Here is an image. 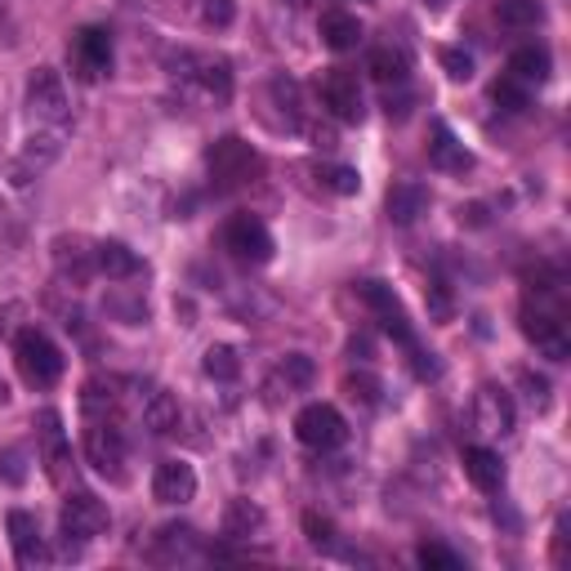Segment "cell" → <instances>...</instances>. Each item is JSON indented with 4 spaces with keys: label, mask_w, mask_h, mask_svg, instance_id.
<instances>
[{
    "label": "cell",
    "mask_w": 571,
    "mask_h": 571,
    "mask_svg": "<svg viewBox=\"0 0 571 571\" xmlns=\"http://www.w3.org/2000/svg\"><path fill=\"white\" fill-rule=\"evenodd\" d=\"M553 562L567 567V518H558V527H553Z\"/></svg>",
    "instance_id": "cell-42"
},
{
    "label": "cell",
    "mask_w": 571,
    "mask_h": 571,
    "mask_svg": "<svg viewBox=\"0 0 571 571\" xmlns=\"http://www.w3.org/2000/svg\"><path fill=\"white\" fill-rule=\"evenodd\" d=\"M438 58H443V67H447L451 81H469V77H473V58H469L464 49H443Z\"/></svg>",
    "instance_id": "cell-38"
},
{
    "label": "cell",
    "mask_w": 571,
    "mask_h": 571,
    "mask_svg": "<svg viewBox=\"0 0 571 571\" xmlns=\"http://www.w3.org/2000/svg\"><path fill=\"white\" fill-rule=\"evenodd\" d=\"M153 495L161 500V505H188V500L197 495V473H192V464H183V460H161L157 473H153Z\"/></svg>",
    "instance_id": "cell-16"
},
{
    "label": "cell",
    "mask_w": 571,
    "mask_h": 571,
    "mask_svg": "<svg viewBox=\"0 0 571 571\" xmlns=\"http://www.w3.org/2000/svg\"><path fill=\"white\" fill-rule=\"evenodd\" d=\"M523 335L545 352L553 357V362H562V357L571 352V339H567V322L558 309H545V304H527L523 309Z\"/></svg>",
    "instance_id": "cell-10"
},
{
    "label": "cell",
    "mask_w": 571,
    "mask_h": 571,
    "mask_svg": "<svg viewBox=\"0 0 571 571\" xmlns=\"http://www.w3.org/2000/svg\"><path fill=\"white\" fill-rule=\"evenodd\" d=\"M295 5H309V0H295Z\"/></svg>",
    "instance_id": "cell-45"
},
{
    "label": "cell",
    "mask_w": 571,
    "mask_h": 571,
    "mask_svg": "<svg viewBox=\"0 0 571 571\" xmlns=\"http://www.w3.org/2000/svg\"><path fill=\"white\" fill-rule=\"evenodd\" d=\"M344 389H348L352 402H362V406H376V402H380V380L367 376V371H362V376H348Z\"/></svg>",
    "instance_id": "cell-36"
},
{
    "label": "cell",
    "mask_w": 571,
    "mask_h": 571,
    "mask_svg": "<svg viewBox=\"0 0 571 571\" xmlns=\"http://www.w3.org/2000/svg\"><path fill=\"white\" fill-rule=\"evenodd\" d=\"M313 376H317L313 357H304V352H286L281 362H277V371L268 376V402H281V398H295V393L313 389Z\"/></svg>",
    "instance_id": "cell-14"
},
{
    "label": "cell",
    "mask_w": 571,
    "mask_h": 571,
    "mask_svg": "<svg viewBox=\"0 0 571 571\" xmlns=\"http://www.w3.org/2000/svg\"><path fill=\"white\" fill-rule=\"evenodd\" d=\"M424 210H428V188H424V183H398V188L389 192V220H393L398 228H411Z\"/></svg>",
    "instance_id": "cell-23"
},
{
    "label": "cell",
    "mask_w": 571,
    "mask_h": 571,
    "mask_svg": "<svg viewBox=\"0 0 571 571\" xmlns=\"http://www.w3.org/2000/svg\"><path fill=\"white\" fill-rule=\"evenodd\" d=\"M464 478L478 486V491H500L505 486V464L491 447H469L464 451Z\"/></svg>",
    "instance_id": "cell-21"
},
{
    "label": "cell",
    "mask_w": 571,
    "mask_h": 571,
    "mask_svg": "<svg viewBox=\"0 0 571 571\" xmlns=\"http://www.w3.org/2000/svg\"><path fill=\"white\" fill-rule=\"evenodd\" d=\"M94 264H99V272L112 277V281H130V277L143 272V259H138L125 242H99V246H94Z\"/></svg>",
    "instance_id": "cell-22"
},
{
    "label": "cell",
    "mask_w": 571,
    "mask_h": 571,
    "mask_svg": "<svg viewBox=\"0 0 571 571\" xmlns=\"http://www.w3.org/2000/svg\"><path fill=\"white\" fill-rule=\"evenodd\" d=\"M549 49L545 45H523V49H514V58H510V77H518L523 86H531V81H549Z\"/></svg>",
    "instance_id": "cell-26"
},
{
    "label": "cell",
    "mask_w": 571,
    "mask_h": 571,
    "mask_svg": "<svg viewBox=\"0 0 571 571\" xmlns=\"http://www.w3.org/2000/svg\"><path fill=\"white\" fill-rule=\"evenodd\" d=\"M233 0H201V23L205 27H228L233 23Z\"/></svg>",
    "instance_id": "cell-37"
},
{
    "label": "cell",
    "mask_w": 571,
    "mask_h": 571,
    "mask_svg": "<svg viewBox=\"0 0 571 571\" xmlns=\"http://www.w3.org/2000/svg\"><path fill=\"white\" fill-rule=\"evenodd\" d=\"M322 103L344 125H357V121H362V112H367L362 108V90H357V77H348V71H339V67L322 77Z\"/></svg>",
    "instance_id": "cell-13"
},
{
    "label": "cell",
    "mask_w": 571,
    "mask_h": 571,
    "mask_svg": "<svg viewBox=\"0 0 571 571\" xmlns=\"http://www.w3.org/2000/svg\"><path fill=\"white\" fill-rule=\"evenodd\" d=\"M357 295H362L380 317H393V313H402V304H398V295L389 291L384 281H357Z\"/></svg>",
    "instance_id": "cell-33"
},
{
    "label": "cell",
    "mask_w": 571,
    "mask_h": 571,
    "mask_svg": "<svg viewBox=\"0 0 571 571\" xmlns=\"http://www.w3.org/2000/svg\"><path fill=\"white\" fill-rule=\"evenodd\" d=\"M23 451L14 447V451H5V456H0V464H5V469H0V473H5V482H23Z\"/></svg>",
    "instance_id": "cell-41"
},
{
    "label": "cell",
    "mask_w": 571,
    "mask_h": 571,
    "mask_svg": "<svg viewBox=\"0 0 571 571\" xmlns=\"http://www.w3.org/2000/svg\"><path fill=\"white\" fill-rule=\"evenodd\" d=\"M5 527H10V545H14L19 567H36V562H45V540H41V523H36V514H27V510H10V514H5Z\"/></svg>",
    "instance_id": "cell-17"
},
{
    "label": "cell",
    "mask_w": 571,
    "mask_h": 571,
    "mask_svg": "<svg viewBox=\"0 0 571 571\" xmlns=\"http://www.w3.org/2000/svg\"><path fill=\"white\" fill-rule=\"evenodd\" d=\"M197 549V531L192 527H161L157 545H153V562H179Z\"/></svg>",
    "instance_id": "cell-27"
},
{
    "label": "cell",
    "mask_w": 571,
    "mask_h": 571,
    "mask_svg": "<svg viewBox=\"0 0 571 571\" xmlns=\"http://www.w3.org/2000/svg\"><path fill=\"white\" fill-rule=\"evenodd\" d=\"M63 138H67V125H45L41 134H32L27 148H23V157L10 161V170H5L10 183H14V188H27L45 166H54L58 153H63Z\"/></svg>",
    "instance_id": "cell-8"
},
{
    "label": "cell",
    "mask_w": 571,
    "mask_h": 571,
    "mask_svg": "<svg viewBox=\"0 0 571 571\" xmlns=\"http://www.w3.org/2000/svg\"><path fill=\"white\" fill-rule=\"evenodd\" d=\"M491 99L505 108V112H523V108H527V86H523L518 77H500L495 90H491Z\"/></svg>",
    "instance_id": "cell-34"
},
{
    "label": "cell",
    "mask_w": 571,
    "mask_h": 571,
    "mask_svg": "<svg viewBox=\"0 0 571 571\" xmlns=\"http://www.w3.org/2000/svg\"><path fill=\"white\" fill-rule=\"evenodd\" d=\"M326 183H331L339 197H352L357 188H362V175H357L352 166H335V170H326Z\"/></svg>",
    "instance_id": "cell-39"
},
{
    "label": "cell",
    "mask_w": 571,
    "mask_h": 571,
    "mask_svg": "<svg viewBox=\"0 0 571 571\" xmlns=\"http://www.w3.org/2000/svg\"><path fill=\"white\" fill-rule=\"evenodd\" d=\"M367 71H371V77H376L384 90H389V86H406V81H411V58H406L402 49L384 45V49H371Z\"/></svg>",
    "instance_id": "cell-24"
},
{
    "label": "cell",
    "mask_w": 571,
    "mask_h": 571,
    "mask_svg": "<svg viewBox=\"0 0 571 571\" xmlns=\"http://www.w3.org/2000/svg\"><path fill=\"white\" fill-rule=\"evenodd\" d=\"M205 170H210V179L220 183V188H242V183H250V179L264 170V157L250 148L246 138L228 134V138H220V143H214V148L205 153Z\"/></svg>",
    "instance_id": "cell-2"
},
{
    "label": "cell",
    "mask_w": 571,
    "mask_h": 571,
    "mask_svg": "<svg viewBox=\"0 0 571 571\" xmlns=\"http://www.w3.org/2000/svg\"><path fill=\"white\" fill-rule=\"evenodd\" d=\"M259 527H264V510L250 505V500H233L228 514H224V536H228V540H246V536H255Z\"/></svg>",
    "instance_id": "cell-28"
},
{
    "label": "cell",
    "mask_w": 571,
    "mask_h": 571,
    "mask_svg": "<svg viewBox=\"0 0 571 571\" xmlns=\"http://www.w3.org/2000/svg\"><path fill=\"white\" fill-rule=\"evenodd\" d=\"M27 112L36 125H67V86L54 67H36L27 81Z\"/></svg>",
    "instance_id": "cell-6"
},
{
    "label": "cell",
    "mask_w": 571,
    "mask_h": 571,
    "mask_svg": "<svg viewBox=\"0 0 571 571\" xmlns=\"http://www.w3.org/2000/svg\"><path fill=\"white\" fill-rule=\"evenodd\" d=\"M344 434H348V424H344V415H339L331 402H309V406L295 415V438H300L304 447H313V451L339 447Z\"/></svg>",
    "instance_id": "cell-7"
},
{
    "label": "cell",
    "mask_w": 571,
    "mask_h": 571,
    "mask_svg": "<svg viewBox=\"0 0 571 571\" xmlns=\"http://www.w3.org/2000/svg\"><path fill=\"white\" fill-rule=\"evenodd\" d=\"M224 250L242 264H268L272 259V233L250 220V214H237V220H228L224 228Z\"/></svg>",
    "instance_id": "cell-12"
},
{
    "label": "cell",
    "mask_w": 571,
    "mask_h": 571,
    "mask_svg": "<svg viewBox=\"0 0 571 571\" xmlns=\"http://www.w3.org/2000/svg\"><path fill=\"white\" fill-rule=\"evenodd\" d=\"M322 41H326L335 54L357 49V41H362V23H357L352 14H344V10H326V14H322Z\"/></svg>",
    "instance_id": "cell-25"
},
{
    "label": "cell",
    "mask_w": 571,
    "mask_h": 571,
    "mask_svg": "<svg viewBox=\"0 0 571 571\" xmlns=\"http://www.w3.org/2000/svg\"><path fill=\"white\" fill-rule=\"evenodd\" d=\"M103 531H108V505H103L99 495L77 491V495L63 500V536H67V549H71V540L86 545V540H94Z\"/></svg>",
    "instance_id": "cell-9"
},
{
    "label": "cell",
    "mask_w": 571,
    "mask_h": 571,
    "mask_svg": "<svg viewBox=\"0 0 571 571\" xmlns=\"http://www.w3.org/2000/svg\"><path fill=\"white\" fill-rule=\"evenodd\" d=\"M272 99L281 103V112H286V121H291V125H309L300 81H291V77H277V81H272Z\"/></svg>",
    "instance_id": "cell-31"
},
{
    "label": "cell",
    "mask_w": 571,
    "mask_h": 571,
    "mask_svg": "<svg viewBox=\"0 0 571 571\" xmlns=\"http://www.w3.org/2000/svg\"><path fill=\"white\" fill-rule=\"evenodd\" d=\"M138 415H143V424H148L157 438H170L175 428H179V402H175L166 389L143 393V398H138Z\"/></svg>",
    "instance_id": "cell-20"
},
{
    "label": "cell",
    "mask_w": 571,
    "mask_h": 571,
    "mask_svg": "<svg viewBox=\"0 0 571 571\" xmlns=\"http://www.w3.org/2000/svg\"><path fill=\"white\" fill-rule=\"evenodd\" d=\"M81 406H86L90 415H103V411H112V406H116V389H112V384H103V380H90V384H86V393H81Z\"/></svg>",
    "instance_id": "cell-35"
},
{
    "label": "cell",
    "mask_w": 571,
    "mask_h": 571,
    "mask_svg": "<svg viewBox=\"0 0 571 571\" xmlns=\"http://www.w3.org/2000/svg\"><path fill=\"white\" fill-rule=\"evenodd\" d=\"M41 460H45L49 482H54V486H67L71 451H67V434H63L58 411H41Z\"/></svg>",
    "instance_id": "cell-15"
},
{
    "label": "cell",
    "mask_w": 571,
    "mask_h": 571,
    "mask_svg": "<svg viewBox=\"0 0 571 571\" xmlns=\"http://www.w3.org/2000/svg\"><path fill=\"white\" fill-rule=\"evenodd\" d=\"M428 161H434L438 170H447V175H464V170L473 166L469 148H464V143H460L443 121L434 125V143H428Z\"/></svg>",
    "instance_id": "cell-19"
},
{
    "label": "cell",
    "mask_w": 571,
    "mask_h": 571,
    "mask_svg": "<svg viewBox=\"0 0 571 571\" xmlns=\"http://www.w3.org/2000/svg\"><path fill=\"white\" fill-rule=\"evenodd\" d=\"M86 460H90L103 478H112V482L125 478L130 447H125V434H121V428H116L112 419H94V424L86 428Z\"/></svg>",
    "instance_id": "cell-4"
},
{
    "label": "cell",
    "mask_w": 571,
    "mask_h": 571,
    "mask_svg": "<svg viewBox=\"0 0 571 571\" xmlns=\"http://www.w3.org/2000/svg\"><path fill=\"white\" fill-rule=\"evenodd\" d=\"M495 19L505 27H536L545 19V5H540V0H500Z\"/></svg>",
    "instance_id": "cell-30"
},
{
    "label": "cell",
    "mask_w": 571,
    "mask_h": 571,
    "mask_svg": "<svg viewBox=\"0 0 571 571\" xmlns=\"http://www.w3.org/2000/svg\"><path fill=\"white\" fill-rule=\"evenodd\" d=\"M10 398V389H5V380H0V402H5Z\"/></svg>",
    "instance_id": "cell-44"
},
{
    "label": "cell",
    "mask_w": 571,
    "mask_h": 571,
    "mask_svg": "<svg viewBox=\"0 0 571 571\" xmlns=\"http://www.w3.org/2000/svg\"><path fill=\"white\" fill-rule=\"evenodd\" d=\"M67 58H71V71L94 86L112 71V36L103 27H81L67 45Z\"/></svg>",
    "instance_id": "cell-5"
},
{
    "label": "cell",
    "mask_w": 571,
    "mask_h": 571,
    "mask_svg": "<svg viewBox=\"0 0 571 571\" xmlns=\"http://www.w3.org/2000/svg\"><path fill=\"white\" fill-rule=\"evenodd\" d=\"M54 264H58V277L71 281V286H86V281L99 272L94 250H86L81 237H58V242H54Z\"/></svg>",
    "instance_id": "cell-18"
},
{
    "label": "cell",
    "mask_w": 571,
    "mask_h": 571,
    "mask_svg": "<svg viewBox=\"0 0 571 571\" xmlns=\"http://www.w3.org/2000/svg\"><path fill=\"white\" fill-rule=\"evenodd\" d=\"M514 398L500 389V384H482L478 393H473V428L482 438H505V434H514Z\"/></svg>",
    "instance_id": "cell-11"
},
{
    "label": "cell",
    "mask_w": 571,
    "mask_h": 571,
    "mask_svg": "<svg viewBox=\"0 0 571 571\" xmlns=\"http://www.w3.org/2000/svg\"><path fill=\"white\" fill-rule=\"evenodd\" d=\"M201 367H205V376H210V380L233 384V380L242 376V357H237V348H233V344H210Z\"/></svg>",
    "instance_id": "cell-29"
},
{
    "label": "cell",
    "mask_w": 571,
    "mask_h": 571,
    "mask_svg": "<svg viewBox=\"0 0 571 571\" xmlns=\"http://www.w3.org/2000/svg\"><path fill=\"white\" fill-rule=\"evenodd\" d=\"M304 527H309V540H313L317 549H335V531H331V523H322L317 514H309Z\"/></svg>",
    "instance_id": "cell-40"
},
{
    "label": "cell",
    "mask_w": 571,
    "mask_h": 571,
    "mask_svg": "<svg viewBox=\"0 0 571 571\" xmlns=\"http://www.w3.org/2000/svg\"><path fill=\"white\" fill-rule=\"evenodd\" d=\"M419 5H424L428 14H443V10H447V0H419Z\"/></svg>",
    "instance_id": "cell-43"
},
{
    "label": "cell",
    "mask_w": 571,
    "mask_h": 571,
    "mask_svg": "<svg viewBox=\"0 0 571 571\" xmlns=\"http://www.w3.org/2000/svg\"><path fill=\"white\" fill-rule=\"evenodd\" d=\"M415 558H419V567H428V571H460V567H464V558H460L456 549L438 545V540L419 545V549H415Z\"/></svg>",
    "instance_id": "cell-32"
},
{
    "label": "cell",
    "mask_w": 571,
    "mask_h": 571,
    "mask_svg": "<svg viewBox=\"0 0 571 571\" xmlns=\"http://www.w3.org/2000/svg\"><path fill=\"white\" fill-rule=\"evenodd\" d=\"M170 77L197 86L201 94L220 99V103L233 94V67H228L224 58H210V54H192V49L170 54Z\"/></svg>",
    "instance_id": "cell-3"
},
{
    "label": "cell",
    "mask_w": 571,
    "mask_h": 571,
    "mask_svg": "<svg viewBox=\"0 0 571 571\" xmlns=\"http://www.w3.org/2000/svg\"><path fill=\"white\" fill-rule=\"evenodd\" d=\"M14 362H19V376L32 384V389H49L58 384L63 376V352L54 348V339L36 326H23L14 335Z\"/></svg>",
    "instance_id": "cell-1"
}]
</instances>
